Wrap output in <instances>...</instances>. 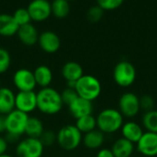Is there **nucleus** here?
<instances>
[{
  "label": "nucleus",
  "instance_id": "nucleus-1",
  "mask_svg": "<svg viewBox=\"0 0 157 157\" xmlns=\"http://www.w3.org/2000/svg\"><path fill=\"white\" fill-rule=\"evenodd\" d=\"M63 103L61 93L52 87L41 88L37 93V109L44 115L53 116L61 112Z\"/></svg>",
  "mask_w": 157,
  "mask_h": 157
},
{
  "label": "nucleus",
  "instance_id": "nucleus-7",
  "mask_svg": "<svg viewBox=\"0 0 157 157\" xmlns=\"http://www.w3.org/2000/svg\"><path fill=\"white\" fill-rule=\"evenodd\" d=\"M43 152L44 145L38 138L22 139L16 147V154L18 157H41Z\"/></svg>",
  "mask_w": 157,
  "mask_h": 157
},
{
  "label": "nucleus",
  "instance_id": "nucleus-2",
  "mask_svg": "<svg viewBox=\"0 0 157 157\" xmlns=\"http://www.w3.org/2000/svg\"><path fill=\"white\" fill-rule=\"evenodd\" d=\"M29 115L14 109L12 112L5 116L6 119V140L7 143H15L25 134L26 125L29 119Z\"/></svg>",
  "mask_w": 157,
  "mask_h": 157
},
{
  "label": "nucleus",
  "instance_id": "nucleus-18",
  "mask_svg": "<svg viewBox=\"0 0 157 157\" xmlns=\"http://www.w3.org/2000/svg\"><path fill=\"white\" fill-rule=\"evenodd\" d=\"M121 130L122 138L130 141L133 144L137 143L139 140L142 138L143 134L144 133L142 126H140L138 123L134 121H129L124 123Z\"/></svg>",
  "mask_w": 157,
  "mask_h": 157
},
{
  "label": "nucleus",
  "instance_id": "nucleus-35",
  "mask_svg": "<svg viewBox=\"0 0 157 157\" xmlns=\"http://www.w3.org/2000/svg\"><path fill=\"white\" fill-rule=\"evenodd\" d=\"M97 157H114V155L111 151V149H100L98 154H97Z\"/></svg>",
  "mask_w": 157,
  "mask_h": 157
},
{
  "label": "nucleus",
  "instance_id": "nucleus-38",
  "mask_svg": "<svg viewBox=\"0 0 157 157\" xmlns=\"http://www.w3.org/2000/svg\"><path fill=\"white\" fill-rule=\"evenodd\" d=\"M2 87V85H1V81H0V88Z\"/></svg>",
  "mask_w": 157,
  "mask_h": 157
},
{
  "label": "nucleus",
  "instance_id": "nucleus-3",
  "mask_svg": "<svg viewBox=\"0 0 157 157\" xmlns=\"http://www.w3.org/2000/svg\"><path fill=\"white\" fill-rule=\"evenodd\" d=\"M97 119V128L104 134H112L120 130L123 123V116L114 108H106L99 112Z\"/></svg>",
  "mask_w": 157,
  "mask_h": 157
},
{
  "label": "nucleus",
  "instance_id": "nucleus-39",
  "mask_svg": "<svg viewBox=\"0 0 157 157\" xmlns=\"http://www.w3.org/2000/svg\"><path fill=\"white\" fill-rule=\"evenodd\" d=\"M68 1H70V0H68Z\"/></svg>",
  "mask_w": 157,
  "mask_h": 157
},
{
  "label": "nucleus",
  "instance_id": "nucleus-11",
  "mask_svg": "<svg viewBox=\"0 0 157 157\" xmlns=\"http://www.w3.org/2000/svg\"><path fill=\"white\" fill-rule=\"evenodd\" d=\"M31 20L43 21L52 14L51 3L48 0H32L27 7Z\"/></svg>",
  "mask_w": 157,
  "mask_h": 157
},
{
  "label": "nucleus",
  "instance_id": "nucleus-29",
  "mask_svg": "<svg viewBox=\"0 0 157 157\" xmlns=\"http://www.w3.org/2000/svg\"><path fill=\"white\" fill-rule=\"evenodd\" d=\"M61 96H62V100L63 103V105H69L70 104H72L77 97L78 94L76 93V91L74 88H69L66 87L62 93H61Z\"/></svg>",
  "mask_w": 157,
  "mask_h": 157
},
{
  "label": "nucleus",
  "instance_id": "nucleus-16",
  "mask_svg": "<svg viewBox=\"0 0 157 157\" xmlns=\"http://www.w3.org/2000/svg\"><path fill=\"white\" fill-rule=\"evenodd\" d=\"M17 34L19 41L27 46H32L36 44L40 35L36 27L31 23L19 26Z\"/></svg>",
  "mask_w": 157,
  "mask_h": 157
},
{
  "label": "nucleus",
  "instance_id": "nucleus-26",
  "mask_svg": "<svg viewBox=\"0 0 157 157\" xmlns=\"http://www.w3.org/2000/svg\"><path fill=\"white\" fill-rule=\"evenodd\" d=\"M143 126L144 128L153 133H157V110H151L145 112L143 116Z\"/></svg>",
  "mask_w": 157,
  "mask_h": 157
},
{
  "label": "nucleus",
  "instance_id": "nucleus-13",
  "mask_svg": "<svg viewBox=\"0 0 157 157\" xmlns=\"http://www.w3.org/2000/svg\"><path fill=\"white\" fill-rule=\"evenodd\" d=\"M38 43L43 52L47 54H54L61 47V39L54 31H45L39 35Z\"/></svg>",
  "mask_w": 157,
  "mask_h": 157
},
{
  "label": "nucleus",
  "instance_id": "nucleus-4",
  "mask_svg": "<svg viewBox=\"0 0 157 157\" xmlns=\"http://www.w3.org/2000/svg\"><path fill=\"white\" fill-rule=\"evenodd\" d=\"M83 141V134L75 125H64L56 132V143L61 149L66 152L76 150Z\"/></svg>",
  "mask_w": 157,
  "mask_h": 157
},
{
  "label": "nucleus",
  "instance_id": "nucleus-34",
  "mask_svg": "<svg viewBox=\"0 0 157 157\" xmlns=\"http://www.w3.org/2000/svg\"><path fill=\"white\" fill-rule=\"evenodd\" d=\"M8 148V143L5 137L0 135V155L6 154V150Z\"/></svg>",
  "mask_w": 157,
  "mask_h": 157
},
{
  "label": "nucleus",
  "instance_id": "nucleus-6",
  "mask_svg": "<svg viewBox=\"0 0 157 157\" xmlns=\"http://www.w3.org/2000/svg\"><path fill=\"white\" fill-rule=\"evenodd\" d=\"M136 68L129 61L119 62L113 69V79L117 85L127 88L132 86L136 80Z\"/></svg>",
  "mask_w": 157,
  "mask_h": 157
},
{
  "label": "nucleus",
  "instance_id": "nucleus-33",
  "mask_svg": "<svg viewBox=\"0 0 157 157\" xmlns=\"http://www.w3.org/2000/svg\"><path fill=\"white\" fill-rule=\"evenodd\" d=\"M155 106V100L151 95H144L140 98V107L142 110L145 112H149L154 110Z\"/></svg>",
  "mask_w": 157,
  "mask_h": 157
},
{
  "label": "nucleus",
  "instance_id": "nucleus-28",
  "mask_svg": "<svg viewBox=\"0 0 157 157\" xmlns=\"http://www.w3.org/2000/svg\"><path fill=\"white\" fill-rule=\"evenodd\" d=\"M11 66V56L10 53L3 48L0 47V75L6 73Z\"/></svg>",
  "mask_w": 157,
  "mask_h": 157
},
{
  "label": "nucleus",
  "instance_id": "nucleus-25",
  "mask_svg": "<svg viewBox=\"0 0 157 157\" xmlns=\"http://www.w3.org/2000/svg\"><path fill=\"white\" fill-rule=\"evenodd\" d=\"M51 6L52 13L59 19L66 17L70 12V5L68 0H52Z\"/></svg>",
  "mask_w": 157,
  "mask_h": 157
},
{
  "label": "nucleus",
  "instance_id": "nucleus-15",
  "mask_svg": "<svg viewBox=\"0 0 157 157\" xmlns=\"http://www.w3.org/2000/svg\"><path fill=\"white\" fill-rule=\"evenodd\" d=\"M67 107L71 116L75 119H78L87 115H92L94 109L92 102L83 99L79 96Z\"/></svg>",
  "mask_w": 157,
  "mask_h": 157
},
{
  "label": "nucleus",
  "instance_id": "nucleus-36",
  "mask_svg": "<svg viewBox=\"0 0 157 157\" xmlns=\"http://www.w3.org/2000/svg\"><path fill=\"white\" fill-rule=\"evenodd\" d=\"M6 133V119L5 116L0 115V135Z\"/></svg>",
  "mask_w": 157,
  "mask_h": 157
},
{
  "label": "nucleus",
  "instance_id": "nucleus-23",
  "mask_svg": "<svg viewBox=\"0 0 157 157\" xmlns=\"http://www.w3.org/2000/svg\"><path fill=\"white\" fill-rule=\"evenodd\" d=\"M44 130V125L39 118L29 117L25 129V134L27 135V137L40 139Z\"/></svg>",
  "mask_w": 157,
  "mask_h": 157
},
{
  "label": "nucleus",
  "instance_id": "nucleus-14",
  "mask_svg": "<svg viewBox=\"0 0 157 157\" xmlns=\"http://www.w3.org/2000/svg\"><path fill=\"white\" fill-rule=\"evenodd\" d=\"M137 150L143 155L148 157L157 155V133L146 131L136 143Z\"/></svg>",
  "mask_w": 157,
  "mask_h": 157
},
{
  "label": "nucleus",
  "instance_id": "nucleus-17",
  "mask_svg": "<svg viewBox=\"0 0 157 157\" xmlns=\"http://www.w3.org/2000/svg\"><path fill=\"white\" fill-rule=\"evenodd\" d=\"M15 97L16 93L12 89L0 88V115L6 116L15 109Z\"/></svg>",
  "mask_w": 157,
  "mask_h": 157
},
{
  "label": "nucleus",
  "instance_id": "nucleus-22",
  "mask_svg": "<svg viewBox=\"0 0 157 157\" xmlns=\"http://www.w3.org/2000/svg\"><path fill=\"white\" fill-rule=\"evenodd\" d=\"M111 151L114 157H131L134 151V144L124 138H120L113 143Z\"/></svg>",
  "mask_w": 157,
  "mask_h": 157
},
{
  "label": "nucleus",
  "instance_id": "nucleus-19",
  "mask_svg": "<svg viewBox=\"0 0 157 157\" xmlns=\"http://www.w3.org/2000/svg\"><path fill=\"white\" fill-rule=\"evenodd\" d=\"M34 78L36 81L37 86H40L41 88H47L50 87L51 83L53 80V72L52 68L46 65H40L38 66L34 71Z\"/></svg>",
  "mask_w": 157,
  "mask_h": 157
},
{
  "label": "nucleus",
  "instance_id": "nucleus-9",
  "mask_svg": "<svg viewBox=\"0 0 157 157\" xmlns=\"http://www.w3.org/2000/svg\"><path fill=\"white\" fill-rule=\"evenodd\" d=\"M140 98L133 93H123L119 100V111L123 118H134L140 112Z\"/></svg>",
  "mask_w": 157,
  "mask_h": 157
},
{
  "label": "nucleus",
  "instance_id": "nucleus-20",
  "mask_svg": "<svg viewBox=\"0 0 157 157\" xmlns=\"http://www.w3.org/2000/svg\"><path fill=\"white\" fill-rule=\"evenodd\" d=\"M18 25L15 21L12 15L2 13L0 14V35L4 37H10L17 34Z\"/></svg>",
  "mask_w": 157,
  "mask_h": 157
},
{
  "label": "nucleus",
  "instance_id": "nucleus-5",
  "mask_svg": "<svg viewBox=\"0 0 157 157\" xmlns=\"http://www.w3.org/2000/svg\"><path fill=\"white\" fill-rule=\"evenodd\" d=\"M75 90L79 97L93 102L99 97L102 87L100 81L95 76L84 74L76 81Z\"/></svg>",
  "mask_w": 157,
  "mask_h": 157
},
{
  "label": "nucleus",
  "instance_id": "nucleus-10",
  "mask_svg": "<svg viewBox=\"0 0 157 157\" xmlns=\"http://www.w3.org/2000/svg\"><path fill=\"white\" fill-rule=\"evenodd\" d=\"M15 109L29 115L37 109V93L31 92H17L15 97Z\"/></svg>",
  "mask_w": 157,
  "mask_h": 157
},
{
  "label": "nucleus",
  "instance_id": "nucleus-21",
  "mask_svg": "<svg viewBox=\"0 0 157 157\" xmlns=\"http://www.w3.org/2000/svg\"><path fill=\"white\" fill-rule=\"evenodd\" d=\"M104 141H105V134L101 132L99 130L96 129L90 132L84 134L82 143L87 149L97 150L103 145Z\"/></svg>",
  "mask_w": 157,
  "mask_h": 157
},
{
  "label": "nucleus",
  "instance_id": "nucleus-24",
  "mask_svg": "<svg viewBox=\"0 0 157 157\" xmlns=\"http://www.w3.org/2000/svg\"><path fill=\"white\" fill-rule=\"evenodd\" d=\"M75 127L82 134H86L97 129V119L93 115H87L76 119Z\"/></svg>",
  "mask_w": 157,
  "mask_h": 157
},
{
  "label": "nucleus",
  "instance_id": "nucleus-8",
  "mask_svg": "<svg viewBox=\"0 0 157 157\" xmlns=\"http://www.w3.org/2000/svg\"><path fill=\"white\" fill-rule=\"evenodd\" d=\"M12 81L17 92H31L37 87L33 71L25 68H18L14 72Z\"/></svg>",
  "mask_w": 157,
  "mask_h": 157
},
{
  "label": "nucleus",
  "instance_id": "nucleus-37",
  "mask_svg": "<svg viewBox=\"0 0 157 157\" xmlns=\"http://www.w3.org/2000/svg\"><path fill=\"white\" fill-rule=\"evenodd\" d=\"M0 157H14V156H12V155H7V154H5V155H0Z\"/></svg>",
  "mask_w": 157,
  "mask_h": 157
},
{
  "label": "nucleus",
  "instance_id": "nucleus-27",
  "mask_svg": "<svg viewBox=\"0 0 157 157\" xmlns=\"http://www.w3.org/2000/svg\"><path fill=\"white\" fill-rule=\"evenodd\" d=\"M12 16L18 26H22V25L30 23V20H31V18L29 16L28 9L23 8V7L16 9L14 11V13L12 14Z\"/></svg>",
  "mask_w": 157,
  "mask_h": 157
},
{
  "label": "nucleus",
  "instance_id": "nucleus-31",
  "mask_svg": "<svg viewBox=\"0 0 157 157\" xmlns=\"http://www.w3.org/2000/svg\"><path fill=\"white\" fill-rule=\"evenodd\" d=\"M104 10L98 6H91L88 10H87V13H86V16H87V19L89 21L91 22H98L101 19V18L103 17V12Z\"/></svg>",
  "mask_w": 157,
  "mask_h": 157
},
{
  "label": "nucleus",
  "instance_id": "nucleus-32",
  "mask_svg": "<svg viewBox=\"0 0 157 157\" xmlns=\"http://www.w3.org/2000/svg\"><path fill=\"white\" fill-rule=\"evenodd\" d=\"M40 140L44 145V147L52 146L56 143V133L52 130H44Z\"/></svg>",
  "mask_w": 157,
  "mask_h": 157
},
{
  "label": "nucleus",
  "instance_id": "nucleus-30",
  "mask_svg": "<svg viewBox=\"0 0 157 157\" xmlns=\"http://www.w3.org/2000/svg\"><path fill=\"white\" fill-rule=\"evenodd\" d=\"M124 0H97V4L103 10H113L120 7Z\"/></svg>",
  "mask_w": 157,
  "mask_h": 157
},
{
  "label": "nucleus",
  "instance_id": "nucleus-12",
  "mask_svg": "<svg viewBox=\"0 0 157 157\" xmlns=\"http://www.w3.org/2000/svg\"><path fill=\"white\" fill-rule=\"evenodd\" d=\"M61 73L62 77L67 82V87L75 89L76 81L84 75V70L79 63L75 61H68L63 66Z\"/></svg>",
  "mask_w": 157,
  "mask_h": 157
}]
</instances>
